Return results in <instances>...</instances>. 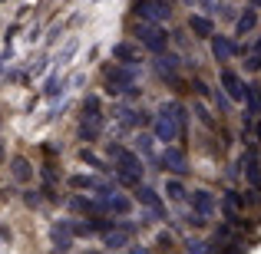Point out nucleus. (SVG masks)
Segmentation results:
<instances>
[{
  "instance_id": "obj_26",
  "label": "nucleus",
  "mask_w": 261,
  "mask_h": 254,
  "mask_svg": "<svg viewBox=\"0 0 261 254\" xmlns=\"http://www.w3.org/2000/svg\"><path fill=\"white\" fill-rule=\"evenodd\" d=\"M76 135H80V142H96V139L102 135V126H93V122H80Z\"/></svg>"
},
{
  "instance_id": "obj_34",
  "label": "nucleus",
  "mask_w": 261,
  "mask_h": 254,
  "mask_svg": "<svg viewBox=\"0 0 261 254\" xmlns=\"http://www.w3.org/2000/svg\"><path fill=\"white\" fill-rule=\"evenodd\" d=\"M255 53H258V57H261V40H258V43H255Z\"/></svg>"
},
{
  "instance_id": "obj_28",
  "label": "nucleus",
  "mask_w": 261,
  "mask_h": 254,
  "mask_svg": "<svg viewBox=\"0 0 261 254\" xmlns=\"http://www.w3.org/2000/svg\"><path fill=\"white\" fill-rule=\"evenodd\" d=\"M195 116H198V119H202L208 129H215V119H212V112H208V106H205V102H195Z\"/></svg>"
},
{
  "instance_id": "obj_11",
  "label": "nucleus",
  "mask_w": 261,
  "mask_h": 254,
  "mask_svg": "<svg viewBox=\"0 0 261 254\" xmlns=\"http://www.w3.org/2000/svg\"><path fill=\"white\" fill-rule=\"evenodd\" d=\"M178 70H182V60H178L175 53H159V57H155V76H159L162 83H175Z\"/></svg>"
},
{
  "instance_id": "obj_30",
  "label": "nucleus",
  "mask_w": 261,
  "mask_h": 254,
  "mask_svg": "<svg viewBox=\"0 0 261 254\" xmlns=\"http://www.w3.org/2000/svg\"><path fill=\"white\" fill-rule=\"evenodd\" d=\"M245 70H248V73H258V70H261V57H258V53L245 60Z\"/></svg>"
},
{
  "instance_id": "obj_36",
  "label": "nucleus",
  "mask_w": 261,
  "mask_h": 254,
  "mask_svg": "<svg viewBox=\"0 0 261 254\" xmlns=\"http://www.w3.org/2000/svg\"><path fill=\"white\" fill-rule=\"evenodd\" d=\"M80 254H99V251H80Z\"/></svg>"
},
{
  "instance_id": "obj_32",
  "label": "nucleus",
  "mask_w": 261,
  "mask_h": 254,
  "mask_svg": "<svg viewBox=\"0 0 261 254\" xmlns=\"http://www.w3.org/2000/svg\"><path fill=\"white\" fill-rule=\"evenodd\" d=\"M129 254H149V251H146V248H133Z\"/></svg>"
},
{
  "instance_id": "obj_4",
  "label": "nucleus",
  "mask_w": 261,
  "mask_h": 254,
  "mask_svg": "<svg viewBox=\"0 0 261 254\" xmlns=\"http://www.w3.org/2000/svg\"><path fill=\"white\" fill-rule=\"evenodd\" d=\"M99 76H102V86H106L109 96H122L129 86H136L133 83V70H126V66H119V63H102Z\"/></svg>"
},
{
  "instance_id": "obj_20",
  "label": "nucleus",
  "mask_w": 261,
  "mask_h": 254,
  "mask_svg": "<svg viewBox=\"0 0 261 254\" xmlns=\"http://www.w3.org/2000/svg\"><path fill=\"white\" fill-rule=\"evenodd\" d=\"M255 26H258V10L255 7H245L235 17V37H245V33H251Z\"/></svg>"
},
{
  "instance_id": "obj_33",
  "label": "nucleus",
  "mask_w": 261,
  "mask_h": 254,
  "mask_svg": "<svg viewBox=\"0 0 261 254\" xmlns=\"http://www.w3.org/2000/svg\"><path fill=\"white\" fill-rule=\"evenodd\" d=\"M182 4H185V7H195V4H198V0H182Z\"/></svg>"
},
{
  "instance_id": "obj_14",
  "label": "nucleus",
  "mask_w": 261,
  "mask_h": 254,
  "mask_svg": "<svg viewBox=\"0 0 261 254\" xmlns=\"http://www.w3.org/2000/svg\"><path fill=\"white\" fill-rule=\"evenodd\" d=\"M99 205H102V215H116V218H122V215H129V211H133V198L122 195V191L99 198Z\"/></svg>"
},
{
  "instance_id": "obj_9",
  "label": "nucleus",
  "mask_w": 261,
  "mask_h": 254,
  "mask_svg": "<svg viewBox=\"0 0 261 254\" xmlns=\"http://www.w3.org/2000/svg\"><path fill=\"white\" fill-rule=\"evenodd\" d=\"M152 139H159V142H166V146H175L178 139H182V129L175 126L172 119H169L166 112H159L152 119Z\"/></svg>"
},
{
  "instance_id": "obj_25",
  "label": "nucleus",
  "mask_w": 261,
  "mask_h": 254,
  "mask_svg": "<svg viewBox=\"0 0 261 254\" xmlns=\"http://www.w3.org/2000/svg\"><path fill=\"white\" fill-rule=\"evenodd\" d=\"M13 178H17V182H30L33 178V165L27 159H20V155L13 159Z\"/></svg>"
},
{
  "instance_id": "obj_17",
  "label": "nucleus",
  "mask_w": 261,
  "mask_h": 254,
  "mask_svg": "<svg viewBox=\"0 0 261 254\" xmlns=\"http://www.w3.org/2000/svg\"><path fill=\"white\" fill-rule=\"evenodd\" d=\"M80 122L102 126V102H99V96H86L83 99V106H80Z\"/></svg>"
},
{
  "instance_id": "obj_1",
  "label": "nucleus",
  "mask_w": 261,
  "mask_h": 254,
  "mask_svg": "<svg viewBox=\"0 0 261 254\" xmlns=\"http://www.w3.org/2000/svg\"><path fill=\"white\" fill-rule=\"evenodd\" d=\"M102 152H106V159L113 162V175L119 185H126V188H139L142 178H146V165H142V159L133 152V149H126L122 142H106L102 146Z\"/></svg>"
},
{
  "instance_id": "obj_8",
  "label": "nucleus",
  "mask_w": 261,
  "mask_h": 254,
  "mask_svg": "<svg viewBox=\"0 0 261 254\" xmlns=\"http://www.w3.org/2000/svg\"><path fill=\"white\" fill-rule=\"evenodd\" d=\"M208 43H212V57H215V63H228V60H235V57L245 53L242 43H235L231 37H222V33H215Z\"/></svg>"
},
{
  "instance_id": "obj_19",
  "label": "nucleus",
  "mask_w": 261,
  "mask_h": 254,
  "mask_svg": "<svg viewBox=\"0 0 261 254\" xmlns=\"http://www.w3.org/2000/svg\"><path fill=\"white\" fill-rule=\"evenodd\" d=\"M159 112H166L169 119H172L175 126H178V129L185 132V126H189V109H185V106H182L178 99H169V102H162V106H159Z\"/></svg>"
},
{
  "instance_id": "obj_12",
  "label": "nucleus",
  "mask_w": 261,
  "mask_h": 254,
  "mask_svg": "<svg viewBox=\"0 0 261 254\" xmlns=\"http://www.w3.org/2000/svg\"><path fill=\"white\" fill-rule=\"evenodd\" d=\"M50 241H53V248H57V251H70V248H73V221H70V218H60V221H53Z\"/></svg>"
},
{
  "instance_id": "obj_27",
  "label": "nucleus",
  "mask_w": 261,
  "mask_h": 254,
  "mask_svg": "<svg viewBox=\"0 0 261 254\" xmlns=\"http://www.w3.org/2000/svg\"><path fill=\"white\" fill-rule=\"evenodd\" d=\"M60 93H63V79H60V76H50L43 83V96H50V99H53V96H60Z\"/></svg>"
},
{
  "instance_id": "obj_35",
  "label": "nucleus",
  "mask_w": 261,
  "mask_h": 254,
  "mask_svg": "<svg viewBox=\"0 0 261 254\" xmlns=\"http://www.w3.org/2000/svg\"><path fill=\"white\" fill-rule=\"evenodd\" d=\"M4 155H7V152H4V142H0V162H4Z\"/></svg>"
},
{
  "instance_id": "obj_21",
  "label": "nucleus",
  "mask_w": 261,
  "mask_h": 254,
  "mask_svg": "<svg viewBox=\"0 0 261 254\" xmlns=\"http://www.w3.org/2000/svg\"><path fill=\"white\" fill-rule=\"evenodd\" d=\"M133 198H136L139 205H146L149 211H152V208H166V205H162V198H159V191L149 188V185H139V188L133 191Z\"/></svg>"
},
{
  "instance_id": "obj_24",
  "label": "nucleus",
  "mask_w": 261,
  "mask_h": 254,
  "mask_svg": "<svg viewBox=\"0 0 261 254\" xmlns=\"http://www.w3.org/2000/svg\"><path fill=\"white\" fill-rule=\"evenodd\" d=\"M245 106H248V116H261V83H248V99H245Z\"/></svg>"
},
{
  "instance_id": "obj_15",
  "label": "nucleus",
  "mask_w": 261,
  "mask_h": 254,
  "mask_svg": "<svg viewBox=\"0 0 261 254\" xmlns=\"http://www.w3.org/2000/svg\"><path fill=\"white\" fill-rule=\"evenodd\" d=\"M185 23H189V30H192L195 40H212V37H215V20L205 17V13H189Z\"/></svg>"
},
{
  "instance_id": "obj_23",
  "label": "nucleus",
  "mask_w": 261,
  "mask_h": 254,
  "mask_svg": "<svg viewBox=\"0 0 261 254\" xmlns=\"http://www.w3.org/2000/svg\"><path fill=\"white\" fill-rule=\"evenodd\" d=\"M166 195L172 198V202H189V188H185L182 178H169L166 182Z\"/></svg>"
},
{
  "instance_id": "obj_7",
  "label": "nucleus",
  "mask_w": 261,
  "mask_h": 254,
  "mask_svg": "<svg viewBox=\"0 0 261 254\" xmlns=\"http://www.w3.org/2000/svg\"><path fill=\"white\" fill-rule=\"evenodd\" d=\"M189 208H192V215H198V218H215L218 198L212 195L208 188H195V191H189Z\"/></svg>"
},
{
  "instance_id": "obj_6",
  "label": "nucleus",
  "mask_w": 261,
  "mask_h": 254,
  "mask_svg": "<svg viewBox=\"0 0 261 254\" xmlns=\"http://www.w3.org/2000/svg\"><path fill=\"white\" fill-rule=\"evenodd\" d=\"M218 83H222L225 96H228L231 102H242V106H245V99H248V83H245V79L238 76L231 66H222V73H218Z\"/></svg>"
},
{
  "instance_id": "obj_31",
  "label": "nucleus",
  "mask_w": 261,
  "mask_h": 254,
  "mask_svg": "<svg viewBox=\"0 0 261 254\" xmlns=\"http://www.w3.org/2000/svg\"><path fill=\"white\" fill-rule=\"evenodd\" d=\"M185 221H189V228H205V224H208V221H205V218L192 215V211H189V215H185Z\"/></svg>"
},
{
  "instance_id": "obj_16",
  "label": "nucleus",
  "mask_w": 261,
  "mask_h": 254,
  "mask_svg": "<svg viewBox=\"0 0 261 254\" xmlns=\"http://www.w3.org/2000/svg\"><path fill=\"white\" fill-rule=\"evenodd\" d=\"M129 241H133V235H129L122 224H116V228H109L106 235H102V248L106 251H122V248H129Z\"/></svg>"
},
{
  "instance_id": "obj_2",
  "label": "nucleus",
  "mask_w": 261,
  "mask_h": 254,
  "mask_svg": "<svg viewBox=\"0 0 261 254\" xmlns=\"http://www.w3.org/2000/svg\"><path fill=\"white\" fill-rule=\"evenodd\" d=\"M129 33L136 37V43H139L142 50H152L155 57H159V53H169V43H172V33L159 23H139V20H133V23H129Z\"/></svg>"
},
{
  "instance_id": "obj_29",
  "label": "nucleus",
  "mask_w": 261,
  "mask_h": 254,
  "mask_svg": "<svg viewBox=\"0 0 261 254\" xmlns=\"http://www.w3.org/2000/svg\"><path fill=\"white\" fill-rule=\"evenodd\" d=\"M185 254H212V248L202 244V241H189V244H185Z\"/></svg>"
},
{
  "instance_id": "obj_5",
  "label": "nucleus",
  "mask_w": 261,
  "mask_h": 254,
  "mask_svg": "<svg viewBox=\"0 0 261 254\" xmlns=\"http://www.w3.org/2000/svg\"><path fill=\"white\" fill-rule=\"evenodd\" d=\"M152 165L159 172H169V175L178 178V175H189V155H185V149L169 146V149H162V152H155Z\"/></svg>"
},
{
  "instance_id": "obj_3",
  "label": "nucleus",
  "mask_w": 261,
  "mask_h": 254,
  "mask_svg": "<svg viewBox=\"0 0 261 254\" xmlns=\"http://www.w3.org/2000/svg\"><path fill=\"white\" fill-rule=\"evenodd\" d=\"M129 10H133V20H139V23L162 26L166 20H172V4H166V0H133Z\"/></svg>"
},
{
  "instance_id": "obj_13",
  "label": "nucleus",
  "mask_w": 261,
  "mask_h": 254,
  "mask_svg": "<svg viewBox=\"0 0 261 254\" xmlns=\"http://www.w3.org/2000/svg\"><path fill=\"white\" fill-rule=\"evenodd\" d=\"M66 205H70L73 215H83V218H99V215H102L99 198H89V195H73Z\"/></svg>"
},
{
  "instance_id": "obj_10",
  "label": "nucleus",
  "mask_w": 261,
  "mask_h": 254,
  "mask_svg": "<svg viewBox=\"0 0 261 254\" xmlns=\"http://www.w3.org/2000/svg\"><path fill=\"white\" fill-rule=\"evenodd\" d=\"M113 60H116L119 66H126V70H133V66L142 63V46L133 43V40H122V43L113 46Z\"/></svg>"
},
{
  "instance_id": "obj_18",
  "label": "nucleus",
  "mask_w": 261,
  "mask_h": 254,
  "mask_svg": "<svg viewBox=\"0 0 261 254\" xmlns=\"http://www.w3.org/2000/svg\"><path fill=\"white\" fill-rule=\"evenodd\" d=\"M238 168L245 172V178L251 182V188H261V165H258V155L255 152H245L242 162H238Z\"/></svg>"
},
{
  "instance_id": "obj_22",
  "label": "nucleus",
  "mask_w": 261,
  "mask_h": 254,
  "mask_svg": "<svg viewBox=\"0 0 261 254\" xmlns=\"http://www.w3.org/2000/svg\"><path fill=\"white\" fill-rule=\"evenodd\" d=\"M133 146H136V155H149V159H155V139H152V132H136Z\"/></svg>"
}]
</instances>
